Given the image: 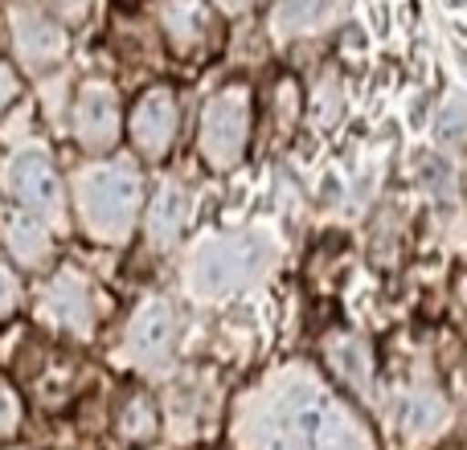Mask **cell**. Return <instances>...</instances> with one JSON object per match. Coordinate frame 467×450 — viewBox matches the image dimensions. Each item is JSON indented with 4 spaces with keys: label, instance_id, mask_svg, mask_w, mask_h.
<instances>
[{
    "label": "cell",
    "instance_id": "cell-1",
    "mask_svg": "<svg viewBox=\"0 0 467 450\" xmlns=\"http://www.w3.org/2000/svg\"><path fill=\"white\" fill-rule=\"evenodd\" d=\"M258 450H361V438L328 394L304 385L263 418Z\"/></svg>",
    "mask_w": 467,
    "mask_h": 450
},
{
    "label": "cell",
    "instance_id": "cell-2",
    "mask_svg": "<svg viewBox=\"0 0 467 450\" xmlns=\"http://www.w3.org/2000/svg\"><path fill=\"white\" fill-rule=\"evenodd\" d=\"M140 197H144V180L136 164H95L78 177V218L90 238L115 246V241H128L140 213Z\"/></svg>",
    "mask_w": 467,
    "mask_h": 450
},
{
    "label": "cell",
    "instance_id": "cell-3",
    "mask_svg": "<svg viewBox=\"0 0 467 450\" xmlns=\"http://www.w3.org/2000/svg\"><path fill=\"white\" fill-rule=\"evenodd\" d=\"M266 266V246L258 238H213L193 262V291L197 295H234L250 287Z\"/></svg>",
    "mask_w": 467,
    "mask_h": 450
},
{
    "label": "cell",
    "instance_id": "cell-4",
    "mask_svg": "<svg viewBox=\"0 0 467 450\" xmlns=\"http://www.w3.org/2000/svg\"><path fill=\"white\" fill-rule=\"evenodd\" d=\"M250 144V90L242 82L218 90L202 115V156L210 169L226 172L246 156Z\"/></svg>",
    "mask_w": 467,
    "mask_h": 450
},
{
    "label": "cell",
    "instance_id": "cell-5",
    "mask_svg": "<svg viewBox=\"0 0 467 450\" xmlns=\"http://www.w3.org/2000/svg\"><path fill=\"white\" fill-rule=\"evenodd\" d=\"M8 189L37 218H62V185H57V172L46 152H16L13 164H8Z\"/></svg>",
    "mask_w": 467,
    "mask_h": 450
},
{
    "label": "cell",
    "instance_id": "cell-6",
    "mask_svg": "<svg viewBox=\"0 0 467 450\" xmlns=\"http://www.w3.org/2000/svg\"><path fill=\"white\" fill-rule=\"evenodd\" d=\"M131 144L144 160H164L177 139V98H172L169 87H152L140 95L136 111H131Z\"/></svg>",
    "mask_w": 467,
    "mask_h": 450
},
{
    "label": "cell",
    "instance_id": "cell-7",
    "mask_svg": "<svg viewBox=\"0 0 467 450\" xmlns=\"http://www.w3.org/2000/svg\"><path fill=\"white\" fill-rule=\"evenodd\" d=\"M74 136L87 152H111L119 139V95L107 82H87L74 107Z\"/></svg>",
    "mask_w": 467,
    "mask_h": 450
},
{
    "label": "cell",
    "instance_id": "cell-8",
    "mask_svg": "<svg viewBox=\"0 0 467 450\" xmlns=\"http://www.w3.org/2000/svg\"><path fill=\"white\" fill-rule=\"evenodd\" d=\"M172 312L169 303H161V299H152V303H144L136 312V320H131L128 328V344H131V356H136L144 369H161V364H169L172 356Z\"/></svg>",
    "mask_w": 467,
    "mask_h": 450
},
{
    "label": "cell",
    "instance_id": "cell-9",
    "mask_svg": "<svg viewBox=\"0 0 467 450\" xmlns=\"http://www.w3.org/2000/svg\"><path fill=\"white\" fill-rule=\"evenodd\" d=\"M16 54L29 70H46L54 66L57 57L66 54V29L62 21H49V16H37V13H21L16 16Z\"/></svg>",
    "mask_w": 467,
    "mask_h": 450
},
{
    "label": "cell",
    "instance_id": "cell-10",
    "mask_svg": "<svg viewBox=\"0 0 467 450\" xmlns=\"http://www.w3.org/2000/svg\"><path fill=\"white\" fill-rule=\"evenodd\" d=\"M189 213H193V193L185 185H177V180L161 185L152 197V210H148V241L156 250L177 246V238L189 225Z\"/></svg>",
    "mask_w": 467,
    "mask_h": 450
},
{
    "label": "cell",
    "instance_id": "cell-11",
    "mask_svg": "<svg viewBox=\"0 0 467 450\" xmlns=\"http://www.w3.org/2000/svg\"><path fill=\"white\" fill-rule=\"evenodd\" d=\"M46 315L70 332H90V295L74 271H62L46 291Z\"/></svg>",
    "mask_w": 467,
    "mask_h": 450
},
{
    "label": "cell",
    "instance_id": "cell-12",
    "mask_svg": "<svg viewBox=\"0 0 467 450\" xmlns=\"http://www.w3.org/2000/svg\"><path fill=\"white\" fill-rule=\"evenodd\" d=\"M161 21H164V33L172 37V46H177L181 54L202 46L205 25H210L205 21V8L197 5V0H164Z\"/></svg>",
    "mask_w": 467,
    "mask_h": 450
},
{
    "label": "cell",
    "instance_id": "cell-13",
    "mask_svg": "<svg viewBox=\"0 0 467 450\" xmlns=\"http://www.w3.org/2000/svg\"><path fill=\"white\" fill-rule=\"evenodd\" d=\"M348 0H283L279 5V25L287 33H316L328 25L332 16L345 13Z\"/></svg>",
    "mask_w": 467,
    "mask_h": 450
},
{
    "label": "cell",
    "instance_id": "cell-14",
    "mask_svg": "<svg viewBox=\"0 0 467 450\" xmlns=\"http://www.w3.org/2000/svg\"><path fill=\"white\" fill-rule=\"evenodd\" d=\"M5 241H8V250H13L16 262H25V266H41L49 258L46 225H37L29 218H13V221H8L5 225Z\"/></svg>",
    "mask_w": 467,
    "mask_h": 450
},
{
    "label": "cell",
    "instance_id": "cell-15",
    "mask_svg": "<svg viewBox=\"0 0 467 450\" xmlns=\"http://www.w3.org/2000/svg\"><path fill=\"white\" fill-rule=\"evenodd\" d=\"M443 402L431 394H410L406 402H398V426L406 430V435L422 438V435H435L439 426H443Z\"/></svg>",
    "mask_w": 467,
    "mask_h": 450
},
{
    "label": "cell",
    "instance_id": "cell-16",
    "mask_svg": "<svg viewBox=\"0 0 467 450\" xmlns=\"http://www.w3.org/2000/svg\"><path fill=\"white\" fill-rule=\"evenodd\" d=\"M328 356H332V369H337L340 377L357 389V394H365V389H369V353H365L361 340L340 336L337 344L328 348Z\"/></svg>",
    "mask_w": 467,
    "mask_h": 450
},
{
    "label": "cell",
    "instance_id": "cell-17",
    "mask_svg": "<svg viewBox=\"0 0 467 450\" xmlns=\"http://www.w3.org/2000/svg\"><path fill=\"white\" fill-rule=\"evenodd\" d=\"M156 435V405L144 394H136L119 414V438L123 443H148Z\"/></svg>",
    "mask_w": 467,
    "mask_h": 450
},
{
    "label": "cell",
    "instance_id": "cell-18",
    "mask_svg": "<svg viewBox=\"0 0 467 450\" xmlns=\"http://www.w3.org/2000/svg\"><path fill=\"white\" fill-rule=\"evenodd\" d=\"M467 131V103L463 98H455V103H447V111L439 115V136L443 139H460Z\"/></svg>",
    "mask_w": 467,
    "mask_h": 450
},
{
    "label": "cell",
    "instance_id": "cell-19",
    "mask_svg": "<svg viewBox=\"0 0 467 450\" xmlns=\"http://www.w3.org/2000/svg\"><path fill=\"white\" fill-rule=\"evenodd\" d=\"M49 13L62 25H78L82 16L90 13V0H49Z\"/></svg>",
    "mask_w": 467,
    "mask_h": 450
},
{
    "label": "cell",
    "instance_id": "cell-20",
    "mask_svg": "<svg viewBox=\"0 0 467 450\" xmlns=\"http://www.w3.org/2000/svg\"><path fill=\"white\" fill-rule=\"evenodd\" d=\"M16 418H21V405H16L13 389L0 381V435H13V430H16Z\"/></svg>",
    "mask_w": 467,
    "mask_h": 450
},
{
    "label": "cell",
    "instance_id": "cell-21",
    "mask_svg": "<svg viewBox=\"0 0 467 450\" xmlns=\"http://www.w3.org/2000/svg\"><path fill=\"white\" fill-rule=\"evenodd\" d=\"M16 95H21V78H16V70L8 62H0V115L16 103Z\"/></svg>",
    "mask_w": 467,
    "mask_h": 450
},
{
    "label": "cell",
    "instance_id": "cell-22",
    "mask_svg": "<svg viewBox=\"0 0 467 450\" xmlns=\"http://www.w3.org/2000/svg\"><path fill=\"white\" fill-rule=\"evenodd\" d=\"M8 307H13V279L0 271V315H5Z\"/></svg>",
    "mask_w": 467,
    "mask_h": 450
},
{
    "label": "cell",
    "instance_id": "cell-23",
    "mask_svg": "<svg viewBox=\"0 0 467 450\" xmlns=\"http://www.w3.org/2000/svg\"><path fill=\"white\" fill-rule=\"evenodd\" d=\"M213 5H218L222 13H238V8H246V0H213Z\"/></svg>",
    "mask_w": 467,
    "mask_h": 450
}]
</instances>
